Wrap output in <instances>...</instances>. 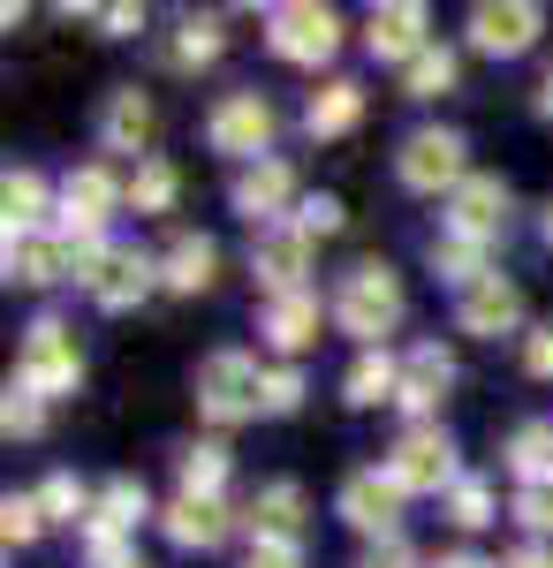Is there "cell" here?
I'll return each instance as SVG.
<instances>
[{"label":"cell","mask_w":553,"mask_h":568,"mask_svg":"<svg viewBox=\"0 0 553 568\" xmlns=\"http://www.w3.org/2000/svg\"><path fill=\"white\" fill-rule=\"evenodd\" d=\"M334 326L349 334V342H364V349H380L386 334L402 326V281H394V265H380V258H356L349 273H341Z\"/></svg>","instance_id":"obj_1"},{"label":"cell","mask_w":553,"mask_h":568,"mask_svg":"<svg viewBox=\"0 0 553 568\" xmlns=\"http://www.w3.org/2000/svg\"><path fill=\"white\" fill-rule=\"evenodd\" d=\"M198 409L213 417V425H243L265 409V372H258V356L243 349H213L198 364Z\"/></svg>","instance_id":"obj_2"},{"label":"cell","mask_w":553,"mask_h":568,"mask_svg":"<svg viewBox=\"0 0 553 568\" xmlns=\"http://www.w3.org/2000/svg\"><path fill=\"white\" fill-rule=\"evenodd\" d=\"M470 144L455 130H410L402 136V152H394V175H402V190H418V197H455L470 182V160H463Z\"/></svg>","instance_id":"obj_3"},{"label":"cell","mask_w":553,"mask_h":568,"mask_svg":"<svg viewBox=\"0 0 553 568\" xmlns=\"http://www.w3.org/2000/svg\"><path fill=\"white\" fill-rule=\"evenodd\" d=\"M265 45H273L281 61H296V69H319V61L341 53V16L319 8V0H289V8L265 16Z\"/></svg>","instance_id":"obj_4"},{"label":"cell","mask_w":553,"mask_h":568,"mask_svg":"<svg viewBox=\"0 0 553 568\" xmlns=\"http://www.w3.org/2000/svg\"><path fill=\"white\" fill-rule=\"evenodd\" d=\"M386 478L402 485V493H455L463 485L455 439L440 433V425H410V433L394 439V455H386Z\"/></svg>","instance_id":"obj_5"},{"label":"cell","mask_w":553,"mask_h":568,"mask_svg":"<svg viewBox=\"0 0 553 568\" xmlns=\"http://www.w3.org/2000/svg\"><path fill=\"white\" fill-rule=\"evenodd\" d=\"M31 394H77V379H84V349H77V334L61 326V318H39L31 334H23V372H16Z\"/></svg>","instance_id":"obj_6"},{"label":"cell","mask_w":553,"mask_h":568,"mask_svg":"<svg viewBox=\"0 0 553 568\" xmlns=\"http://www.w3.org/2000/svg\"><path fill=\"white\" fill-rule=\"evenodd\" d=\"M273 106H265V91H228L213 106V122H205V136H213V152H228V160H243V168H258L265 160V144H273Z\"/></svg>","instance_id":"obj_7"},{"label":"cell","mask_w":553,"mask_h":568,"mask_svg":"<svg viewBox=\"0 0 553 568\" xmlns=\"http://www.w3.org/2000/svg\"><path fill=\"white\" fill-rule=\"evenodd\" d=\"M539 31H546V8H539V0H477V8H470V45L493 53V61L531 53Z\"/></svg>","instance_id":"obj_8"},{"label":"cell","mask_w":553,"mask_h":568,"mask_svg":"<svg viewBox=\"0 0 553 568\" xmlns=\"http://www.w3.org/2000/svg\"><path fill=\"white\" fill-rule=\"evenodd\" d=\"M84 288L99 311H129V304H144L152 288H168V281H160V258H144L137 243H107V258H99V273Z\"/></svg>","instance_id":"obj_9"},{"label":"cell","mask_w":553,"mask_h":568,"mask_svg":"<svg viewBox=\"0 0 553 568\" xmlns=\"http://www.w3.org/2000/svg\"><path fill=\"white\" fill-rule=\"evenodd\" d=\"M129 197V182H114L107 168H69L61 175V235H99L107 220H114V205Z\"/></svg>","instance_id":"obj_10"},{"label":"cell","mask_w":553,"mask_h":568,"mask_svg":"<svg viewBox=\"0 0 553 568\" xmlns=\"http://www.w3.org/2000/svg\"><path fill=\"white\" fill-rule=\"evenodd\" d=\"M251 273L273 288V296H303V273H311V235H303L296 220L258 227V235H251Z\"/></svg>","instance_id":"obj_11"},{"label":"cell","mask_w":553,"mask_h":568,"mask_svg":"<svg viewBox=\"0 0 553 568\" xmlns=\"http://www.w3.org/2000/svg\"><path fill=\"white\" fill-rule=\"evenodd\" d=\"M402 500H410V493L386 478V470H356V478L341 485V524L364 530V538L380 546V538H394V524H402Z\"/></svg>","instance_id":"obj_12"},{"label":"cell","mask_w":553,"mask_h":568,"mask_svg":"<svg viewBox=\"0 0 553 568\" xmlns=\"http://www.w3.org/2000/svg\"><path fill=\"white\" fill-rule=\"evenodd\" d=\"M455 326H463V334H477V342H501V334H515V326H523V296H515V281L485 273V281L455 288Z\"/></svg>","instance_id":"obj_13"},{"label":"cell","mask_w":553,"mask_h":568,"mask_svg":"<svg viewBox=\"0 0 553 568\" xmlns=\"http://www.w3.org/2000/svg\"><path fill=\"white\" fill-rule=\"evenodd\" d=\"M296 205V175H289V160H258V168H243L235 175V213L251 220V227H281V220Z\"/></svg>","instance_id":"obj_14"},{"label":"cell","mask_w":553,"mask_h":568,"mask_svg":"<svg viewBox=\"0 0 553 568\" xmlns=\"http://www.w3.org/2000/svg\"><path fill=\"white\" fill-rule=\"evenodd\" d=\"M509 227V182L501 175H470L455 197H448V235H470V243H493Z\"/></svg>","instance_id":"obj_15"},{"label":"cell","mask_w":553,"mask_h":568,"mask_svg":"<svg viewBox=\"0 0 553 568\" xmlns=\"http://www.w3.org/2000/svg\"><path fill=\"white\" fill-rule=\"evenodd\" d=\"M243 524H251V546H303V485H289V478L258 485Z\"/></svg>","instance_id":"obj_16"},{"label":"cell","mask_w":553,"mask_h":568,"mask_svg":"<svg viewBox=\"0 0 553 568\" xmlns=\"http://www.w3.org/2000/svg\"><path fill=\"white\" fill-rule=\"evenodd\" d=\"M425 8H418V0H386V8H372V23H364V45H372V61H402V69H410V61H418V53H425Z\"/></svg>","instance_id":"obj_17"},{"label":"cell","mask_w":553,"mask_h":568,"mask_svg":"<svg viewBox=\"0 0 553 568\" xmlns=\"http://www.w3.org/2000/svg\"><path fill=\"white\" fill-rule=\"evenodd\" d=\"M448 387H455V356L440 349V342H425V349L402 356V394H394V402H402L410 417H432V409L448 402Z\"/></svg>","instance_id":"obj_18"},{"label":"cell","mask_w":553,"mask_h":568,"mask_svg":"<svg viewBox=\"0 0 553 568\" xmlns=\"http://www.w3.org/2000/svg\"><path fill=\"white\" fill-rule=\"evenodd\" d=\"M152 130H160V114H152V99L137 84L107 91V106H99V144H107V152H144Z\"/></svg>","instance_id":"obj_19"},{"label":"cell","mask_w":553,"mask_h":568,"mask_svg":"<svg viewBox=\"0 0 553 568\" xmlns=\"http://www.w3.org/2000/svg\"><path fill=\"white\" fill-rule=\"evenodd\" d=\"M228 524H235V516H228L220 500H190V493H174L168 516H160V530H168L182 554H213L220 538H228Z\"/></svg>","instance_id":"obj_20"},{"label":"cell","mask_w":553,"mask_h":568,"mask_svg":"<svg viewBox=\"0 0 553 568\" xmlns=\"http://www.w3.org/2000/svg\"><path fill=\"white\" fill-rule=\"evenodd\" d=\"M0 213H8V235H46V213H61V190H46V175L31 168H8Z\"/></svg>","instance_id":"obj_21"},{"label":"cell","mask_w":553,"mask_h":568,"mask_svg":"<svg viewBox=\"0 0 553 568\" xmlns=\"http://www.w3.org/2000/svg\"><path fill=\"white\" fill-rule=\"evenodd\" d=\"M8 281H23V288H46V281H69V243L61 235H8Z\"/></svg>","instance_id":"obj_22"},{"label":"cell","mask_w":553,"mask_h":568,"mask_svg":"<svg viewBox=\"0 0 553 568\" xmlns=\"http://www.w3.org/2000/svg\"><path fill=\"white\" fill-rule=\"evenodd\" d=\"M258 334H265L281 356L311 349V342H319V296H311V288H303V296H273L265 318H258Z\"/></svg>","instance_id":"obj_23"},{"label":"cell","mask_w":553,"mask_h":568,"mask_svg":"<svg viewBox=\"0 0 553 568\" xmlns=\"http://www.w3.org/2000/svg\"><path fill=\"white\" fill-rule=\"evenodd\" d=\"M356 122H364V84H349V77H326L311 91V106H303V130L311 136H349Z\"/></svg>","instance_id":"obj_24"},{"label":"cell","mask_w":553,"mask_h":568,"mask_svg":"<svg viewBox=\"0 0 553 568\" xmlns=\"http://www.w3.org/2000/svg\"><path fill=\"white\" fill-rule=\"evenodd\" d=\"M213 273H220L213 235H182L168 258H160V281H168L174 296H205V288H213Z\"/></svg>","instance_id":"obj_25"},{"label":"cell","mask_w":553,"mask_h":568,"mask_svg":"<svg viewBox=\"0 0 553 568\" xmlns=\"http://www.w3.org/2000/svg\"><path fill=\"white\" fill-rule=\"evenodd\" d=\"M402 394V364L386 349H364L356 364H349V379H341V402H356V409H380V402H394Z\"/></svg>","instance_id":"obj_26"},{"label":"cell","mask_w":553,"mask_h":568,"mask_svg":"<svg viewBox=\"0 0 553 568\" xmlns=\"http://www.w3.org/2000/svg\"><path fill=\"white\" fill-rule=\"evenodd\" d=\"M152 516V500H144V485L137 478H114L107 493H99V508H91L84 530H114V538H137V524Z\"/></svg>","instance_id":"obj_27"},{"label":"cell","mask_w":553,"mask_h":568,"mask_svg":"<svg viewBox=\"0 0 553 568\" xmlns=\"http://www.w3.org/2000/svg\"><path fill=\"white\" fill-rule=\"evenodd\" d=\"M182 493H190V500H220V493H228V447H220V439L182 447Z\"/></svg>","instance_id":"obj_28"},{"label":"cell","mask_w":553,"mask_h":568,"mask_svg":"<svg viewBox=\"0 0 553 568\" xmlns=\"http://www.w3.org/2000/svg\"><path fill=\"white\" fill-rule=\"evenodd\" d=\"M455 69H463V61H455V45L432 39L425 53L402 69V91H410V99H448V91H455Z\"/></svg>","instance_id":"obj_29"},{"label":"cell","mask_w":553,"mask_h":568,"mask_svg":"<svg viewBox=\"0 0 553 568\" xmlns=\"http://www.w3.org/2000/svg\"><path fill=\"white\" fill-rule=\"evenodd\" d=\"M31 500H39V516L46 524H91V508H99V500H91L84 485L69 478V470H53V478L39 485V493H31Z\"/></svg>","instance_id":"obj_30"},{"label":"cell","mask_w":553,"mask_h":568,"mask_svg":"<svg viewBox=\"0 0 553 568\" xmlns=\"http://www.w3.org/2000/svg\"><path fill=\"white\" fill-rule=\"evenodd\" d=\"M509 470L523 485H553V425H523L509 439Z\"/></svg>","instance_id":"obj_31"},{"label":"cell","mask_w":553,"mask_h":568,"mask_svg":"<svg viewBox=\"0 0 553 568\" xmlns=\"http://www.w3.org/2000/svg\"><path fill=\"white\" fill-rule=\"evenodd\" d=\"M220 23L213 16H190L182 31H174V45H168V69H205V61H220Z\"/></svg>","instance_id":"obj_32"},{"label":"cell","mask_w":553,"mask_h":568,"mask_svg":"<svg viewBox=\"0 0 553 568\" xmlns=\"http://www.w3.org/2000/svg\"><path fill=\"white\" fill-rule=\"evenodd\" d=\"M174 190H182V175H174L168 160H137V175H129V205L137 213H168Z\"/></svg>","instance_id":"obj_33"},{"label":"cell","mask_w":553,"mask_h":568,"mask_svg":"<svg viewBox=\"0 0 553 568\" xmlns=\"http://www.w3.org/2000/svg\"><path fill=\"white\" fill-rule=\"evenodd\" d=\"M432 265H440L455 288H470V281L493 273V265H485V243H470V235H440V243H432Z\"/></svg>","instance_id":"obj_34"},{"label":"cell","mask_w":553,"mask_h":568,"mask_svg":"<svg viewBox=\"0 0 553 568\" xmlns=\"http://www.w3.org/2000/svg\"><path fill=\"white\" fill-rule=\"evenodd\" d=\"M0 433H8V439H39L46 433V394H31L23 379H16L8 402H0Z\"/></svg>","instance_id":"obj_35"},{"label":"cell","mask_w":553,"mask_h":568,"mask_svg":"<svg viewBox=\"0 0 553 568\" xmlns=\"http://www.w3.org/2000/svg\"><path fill=\"white\" fill-rule=\"evenodd\" d=\"M448 524L485 530V524H493V485H485V478H463L455 493H448Z\"/></svg>","instance_id":"obj_36"},{"label":"cell","mask_w":553,"mask_h":568,"mask_svg":"<svg viewBox=\"0 0 553 568\" xmlns=\"http://www.w3.org/2000/svg\"><path fill=\"white\" fill-rule=\"evenodd\" d=\"M39 530H46L39 500H16V493H8V500H0V538H8V546H31V538H39Z\"/></svg>","instance_id":"obj_37"},{"label":"cell","mask_w":553,"mask_h":568,"mask_svg":"<svg viewBox=\"0 0 553 568\" xmlns=\"http://www.w3.org/2000/svg\"><path fill=\"white\" fill-rule=\"evenodd\" d=\"M289 409H303V372L296 364H273L265 372V417H289Z\"/></svg>","instance_id":"obj_38"},{"label":"cell","mask_w":553,"mask_h":568,"mask_svg":"<svg viewBox=\"0 0 553 568\" xmlns=\"http://www.w3.org/2000/svg\"><path fill=\"white\" fill-rule=\"evenodd\" d=\"M341 220H349V213H341V197H326V190H319V197H303V205H296V227L311 235V243H319V235H334Z\"/></svg>","instance_id":"obj_39"},{"label":"cell","mask_w":553,"mask_h":568,"mask_svg":"<svg viewBox=\"0 0 553 568\" xmlns=\"http://www.w3.org/2000/svg\"><path fill=\"white\" fill-rule=\"evenodd\" d=\"M515 524L523 530H553V485H523V493H515Z\"/></svg>","instance_id":"obj_40"},{"label":"cell","mask_w":553,"mask_h":568,"mask_svg":"<svg viewBox=\"0 0 553 568\" xmlns=\"http://www.w3.org/2000/svg\"><path fill=\"white\" fill-rule=\"evenodd\" d=\"M523 372H531V379H553V326L523 334Z\"/></svg>","instance_id":"obj_41"},{"label":"cell","mask_w":553,"mask_h":568,"mask_svg":"<svg viewBox=\"0 0 553 568\" xmlns=\"http://www.w3.org/2000/svg\"><path fill=\"white\" fill-rule=\"evenodd\" d=\"M356 568H418V554H410L402 538H380V546H364V554H356Z\"/></svg>","instance_id":"obj_42"},{"label":"cell","mask_w":553,"mask_h":568,"mask_svg":"<svg viewBox=\"0 0 553 568\" xmlns=\"http://www.w3.org/2000/svg\"><path fill=\"white\" fill-rule=\"evenodd\" d=\"M243 568H303V546H251Z\"/></svg>","instance_id":"obj_43"},{"label":"cell","mask_w":553,"mask_h":568,"mask_svg":"<svg viewBox=\"0 0 553 568\" xmlns=\"http://www.w3.org/2000/svg\"><path fill=\"white\" fill-rule=\"evenodd\" d=\"M99 31H114V39H129V31H144V8H99Z\"/></svg>","instance_id":"obj_44"},{"label":"cell","mask_w":553,"mask_h":568,"mask_svg":"<svg viewBox=\"0 0 553 568\" xmlns=\"http://www.w3.org/2000/svg\"><path fill=\"white\" fill-rule=\"evenodd\" d=\"M501 568H553V554H546V546H515Z\"/></svg>","instance_id":"obj_45"},{"label":"cell","mask_w":553,"mask_h":568,"mask_svg":"<svg viewBox=\"0 0 553 568\" xmlns=\"http://www.w3.org/2000/svg\"><path fill=\"white\" fill-rule=\"evenodd\" d=\"M432 568H501V561H477V554H448V561H432Z\"/></svg>","instance_id":"obj_46"},{"label":"cell","mask_w":553,"mask_h":568,"mask_svg":"<svg viewBox=\"0 0 553 568\" xmlns=\"http://www.w3.org/2000/svg\"><path fill=\"white\" fill-rule=\"evenodd\" d=\"M539 114H553V69H546V84H539Z\"/></svg>","instance_id":"obj_47"},{"label":"cell","mask_w":553,"mask_h":568,"mask_svg":"<svg viewBox=\"0 0 553 568\" xmlns=\"http://www.w3.org/2000/svg\"><path fill=\"white\" fill-rule=\"evenodd\" d=\"M546 243H553V205H546Z\"/></svg>","instance_id":"obj_48"},{"label":"cell","mask_w":553,"mask_h":568,"mask_svg":"<svg viewBox=\"0 0 553 568\" xmlns=\"http://www.w3.org/2000/svg\"><path fill=\"white\" fill-rule=\"evenodd\" d=\"M129 568H144V561H129Z\"/></svg>","instance_id":"obj_49"}]
</instances>
